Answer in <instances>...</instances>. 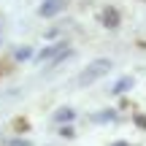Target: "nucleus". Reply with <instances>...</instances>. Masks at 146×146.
<instances>
[{
  "label": "nucleus",
  "mask_w": 146,
  "mask_h": 146,
  "mask_svg": "<svg viewBox=\"0 0 146 146\" xmlns=\"http://www.w3.org/2000/svg\"><path fill=\"white\" fill-rule=\"evenodd\" d=\"M70 116H73V111H70V108H62V111H57V119H60V122H62V119H70Z\"/></svg>",
  "instance_id": "nucleus-4"
},
{
  "label": "nucleus",
  "mask_w": 146,
  "mask_h": 146,
  "mask_svg": "<svg viewBox=\"0 0 146 146\" xmlns=\"http://www.w3.org/2000/svg\"><path fill=\"white\" fill-rule=\"evenodd\" d=\"M108 70H111V60H95V62H89L87 68L81 70L78 81H81V84H89V81H95V78L106 76Z\"/></svg>",
  "instance_id": "nucleus-1"
},
{
  "label": "nucleus",
  "mask_w": 146,
  "mask_h": 146,
  "mask_svg": "<svg viewBox=\"0 0 146 146\" xmlns=\"http://www.w3.org/2000/svg\"><path fill=\"white\" fill-rule=\"evenodd\" d=\"M65 5H68V0H46L41 5V16H57Z\"/></svg>",
  "instance_id": "nucleus-2"
},
{
  "label": "nucleus",
  "mask_w": 146,
  "mask_h": 146,
  "mask_svg": "<svg viewBox=\"0 0 146 146\" xmlns=\"http://www.w3.org/2000/svg\"><path fill=\"white\" fill-rule=\"evenodd\" d=\"M114 146H130V143H125V141H119V143H114Z\"/></svg>",
  "instance_id": "nucleus-5"
},
{
  "label": "nucleus",
  "mask_w": 146,
  "mask_h": 146,
  "mask_svg": "<svg viewBox=\"0 0 146 146\" xmlns=\"http://www.w3.org/2000/svg\"><path fill=\"white\" fill-rule=\"evenodd\" d=\"M130 84H133V78H122V84H116V87H114V92H122V89H127Z\"/></svg>",
  "instance_id": "nucleus-3"
}]
</instances>
